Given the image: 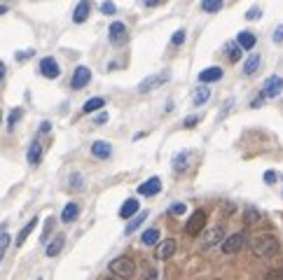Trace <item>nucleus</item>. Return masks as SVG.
Segmentation results:
<instances>
[{
    "mask_svg": "<svg viewBox=\"0 0 283 280\" xmlns=\"http://www.w3.org/2000/svg\"><path fill=\"white\" fill-rule=\"evenodd\" d=\"M251 250L255 257L260 259H267V257H274V254L279 252V240L269 236V234H260L255 238L251 240Z\"/></svg>",
    "mask_w": 283,
    "mask_h": 280,
    "instance_id": "f257e3e1",
    "label": "nucleus"
},
{
    "mask_svg": "<svg viewBox=\"0 0 283 280\" xmlns=\"http://www.w3.org/2000/svg\"><path fill=\"white\" fill-rule=\"evenodd\" d=\"M108 268L117 280H131L136 276V264H134V259H129V257H117V259H112Z\"/></svg>",
    "mask_w": 283,
    "mask_h": 280,
    "instance_id": "f03ea898",
    "label": "nucleus"
},
{
    "mask_svg": "<svg viewBox=\"0 0 283 280\" xmlns=\"http://www.w3.org/2000/svg\"><path fill=\"white\" fill-rule=\"evenodd\" d=\"M169 80H171V73H169V70H159V73L150 75V77H145V80L138 84V93H148V91H152V89L166 84Z\"/></svg>",
    "mask_w": 283,
    "mask_h": 280,
    "instance_id": "7ed1b4c3",
    "label": "nucleus"
},
{
    "mask_svg": "<svg viewBox=\"0 0 283 280\" xmlns=\"http://www.w3.org/2000/svg\"><path fill=\"white\" fill-rule=\"evenodd\" d=\"M204 227H206V210H194L192 217L188 220V224H185V231L189 236H199Z\"/></svg>",
    "mask_w": 283,
    "mask_h": 280,
    "instance_id": "20e7f679",
    "label": "nucleus"
},
{
    "mask_svg": "<svg viewBox=\"0 0 283 280\" xmlns=\"http://www.w3.org/2000/svg\"><path fill=\"white\" fill-rule=\"evenodd\" d=\"M283 91V80L279 75H271L265 80V87H262V98H276V96H281Z\"/></svg>",
    "mask_w": 283,
    "mask_h": 280,
    "instance_id": "39448f33",
    "label": "nucleus"
},
{
    "mask_svg": "<svg viewBox=\"0 0 283 280\" xmlns=\"http://www.w3.org/2000/svg\"><path fill=\"white\" fill-rule=\"evenodd\" d=\"M246 245V236L243 234H232L227 238L222 240V252L225 254H236L239 250H243Z\"/></svg>",
    "mask_w": 283,
    "mask_h": 280,
    "instance_id": "423d86ee",
    "label": "nucleus"
},
{
    "mask_svg": "<svg viewBox=\"0 0 283 280\" xmlns=\"http://www.w3.org/2000/svg\"><path fill=\"white\" fill-rule=\"evenodd\" d=\"M225 240V229L222 227H213L211 231H206L202 238V248L204 250H208V248H213V245H218V243H222Z\"/></svg>",
    "mask_w": 283,
    "mask_h": 280,
    "instance_id": "0eeeda50",
    "label": "nucleus"
},
{
    "mask_svg": "<svg viewBox=\"0 0 283 280\" xmlns=\"http://www.w3.org/2000/svg\"><path fill=\"white\" fill-rule=\"evenodd\" d=\"M59 73H61V68L56 63L52 56H45L40 61V75L42 77H47V80H56L59 77Z\"/></svg>",
    "mask_w": 283,
    "mask_h": 280,
    "instance_id": "6e6552de",
    "label": "nucleus"
},
{
    "mask_svg": "<svg viewBox=\"0 0 283 280\" xmlns=\"http://www.w3.org/2000/svg\"><path fill=\"white\" fill-rule=\"evenodd\" d=\"M92 80V70L87 66H78L75 68V73H73V80H70V87L73 89H82V87H87Z\"/></svg>",
    "mask_w": 283,
    "mask_h": 280,
    "instance_id": "1a4fd4ad",
    "label": "nucleus"
},
{
    "mask_svg": "<svg viewBox=\"0 0 283 280\" xmlns=\"http://www.w3.org/2000/svg\"><path fill=\"white\" fill-rule=\"evenodd\" d=\"M175 250H178V243L173 238H166V240H159L157 243V250H155V257L157 259H169V257H173Z\"/></svg>",
    "mask_w": 283,
    "mask_h": 280,
    "instance_id": "9d476101",
    "label": "nucleus"
},
{
    "mask_svg": "<svg viewBox=\"0 0 283 280\" xmlns=\"http://www.w3.org/2000/svg\"><path fill=\"white\" fill-rule=\"evenodd\" d=\"M108 30H110V42H112V44H124V42L129 40L126 26H124L122 21H112Z\"/></svg>",
    "mask_w": 283,
    "mask_h": 280,
    "instance_id": "9b49d317",
    "label": "nucleus"
},
{
    "mask_svg": "<svg viewBox=\"0 0 283 280\" xmlns=\"http://www.w3.org/2000/svg\"><path fill=\"white\" fill-rule=\"evenodd\" d=\"M159 192H162V180H159V177H150L143 185H138V194H141V196H155V194H159Z\"/></svg>",
    "mask_w": 283,
    "mask_h": 280,
    "instance_id": "f8f14e48",
    "label": "nucleus"
},
{
    "mask_svg": "<svg viewBox=\"0 0 283 280\" xmlns=\"http://www.w3.org/2000/svg\"><path fill=\"white\" fill-rule=\"evenodd\" d=\"M138 208H141L138 199H126L124 203H122V208H120V217L122 220H131L134 215H138Z\"/></svg>",
    "mask_w": 283,
    "mask_h": 280,
    "instance_id": "ddd939ff",
    "label": "nucleus"
},
{
    "mask_svg": "<svg viewBox=\"0 0 283 280\" xmlns=\"http://www.w3.org/2000/svg\"><path fill=\"white\" fill-rule=\"evenodd\" d=\"M189 159H192V152H189V149L178 152V154L173 157V173H183V171L189 166Z\"/></svg>",
    "mask_w": 283,
    "mask_h": 280,
    "instance_id": "4468645a",
    "label": "nucleus"
},
{
    "mask_svg": "<svg viewBox=\"0 0 283 280\" xmlns=\"http://www.w3.org/2000/svg\"><path fill=\"white\" fill-rule=\"evenodd\" d=\"M89 10H92L89 0H80L78 7H75V12H73V21H75V24H84V21L89 19Z\"/></svg>",
    "mask_w": 283,
    "mask_h": 280,
    "instance_id": "2eb2a0df",
    "label": "nucleus"
},
{
    "mask_svg": "<svg viewBox=\"0 0 283 280\" xmlns=\"http://www.w3.org/2000/svg\"><path fill=\"white\" fill-rule=\"evenodd\" d=\"M92 154H94L96 159H110L112 147H110V143H106V140H96L94 145H92Z\"/></svg>",
    "mask_w": 283,
    "mask_h": 280,
    "instance_id": "dca6fc26",
    "label": "nucleus"
},
{
    "mask_svg": "<svg viewBox=\"0 0 283 280\" xmlns=\"http://www.w3.org/2000/svg\"><path fill=\"white\" fill-rule=\"evenodd\" d=\"M218 80H222V68L220 66H213V68H206V70H202L199 73V82H218Z\"/></svg>",
    "mask_w": 283,
    "mask_h": 280,
    "instance_id": "f3484780",
    "label": "nucleus"
},
{
    "mask_svg": "<svg viewBox=\"0 0 283 280\" xmlns=\"http://www.w3.org/2000/svg\"><path fill=\"white\" fill-rule=\"evenodd\" d=\"M255 42H257L255 33H251V30H241V33H239V40H236V44H239L241 49H246V52H251V49L255 47Z\"/></svg>",
    "mask_w": 283,
    "mask_h": 280,
    "instance_id": "a211bd4d",
    "label": "nucleus"
},
{
    "mask_svg": "<svg viewBox=\"0 0 283 280\" xmlns=\"http://www.w3.org/2000/svg\"><path fill=\"white\" fill-rule=\"evenodd\" d=\"M78 215H80V206L70 201V203H66V208H63V213H61V220H63L66 224H70V222L78 220Z\"/></svg>",
    "mask_w": 283,
    "mask_h": 280,
    "instance_id": "6ab92c4d",
    "label": "nucleus"
},
{
    "mask_svg": "<svg viewBox=\"0 0 283 280\" xmlns=\"http://www.w3.org/2000/svg\"><path fill=\"white\" fill-rule=\"evenodd\" d=\"M101 107H106V101H103L101 96H94V98H89V101L82 105V112H84V115H92V112H98Z\"/></svg>",
    "mask_w": 283,
    "mask_h": 280,
    "instance_id": "aec40b11",
    "label": "nucleus"
},
{
    "mask_svg": "<svg viewBox=\"0 0 283 280\" xmlns=\"http://www.w3.org/2000/svg\"><path fill=\"white\" fill-rule=\"evenodd\" d=\"M28 163L31 166H38L40 163V159H42V145L35 140V143H31V147H28Z\"/></svg>",
    "mask_w": 283,
    "mask_h": 280,
    "instance_id": "412c9836",
    "label": "nucleus"
},
{
    "mask_svg": "<svg viewBox=\"0 0 283 280\" xmlns=\"http://www.w3.org/2000/svg\"><path fill=\"white\" fill-rule=\"evenodd\" d=\"M141 240H143V245H157V243H159V229L157 227L145 229L143 236H141Z\"/></svg>",
    "mask_w": 283,
    "mask_h": 280,
    "instance_id": "4be33fe9",
    "label": "nucleus"
},
{
    "mask_svg": "<svg viewBox=\"0 0 283 280\" xmlns=\"http://www.w3.org/2000/svg\"><path fill=\"white\" fill-rule=\"evenodd\" d=\"M63 243H66V238H63V236H56L52 243H47V250H45V252H47V257H56V254L63 250Z\"/></svg>",
    "mask_w": 283,
    "mask_h": 280,
    "instance_id": "5701e85b",
    "label": "nucleus"
},
{
    "mask_svg": "<svg viewBox=\"0 0 283 280\" xmlns=\"http://www.w3.org/2000/svg\"><path fill=\"white\" fill-rule=\"evenodd\" d=\"M257 68H260V56H257V54H251V56L246 59V63H243V73H246V75H255Z\"/></svg>",
    "mask_w": 283,
    "mask_h": 280,
    "instance_id": "b1692460",
    "label": "nucleus"
},
{
    "mask_svg": "<svg viewBox=\"0 0 283 280\" xmlns=\"http://www.w3.org/2000/svg\"><path fill=\"white\" fill-rule=\"evenodd\" d=\"M208 96H211V89H208V87H197V89H194V96H192V103H194V105H204V103L208 101Z\"/></svg>",
    "mask_w": 283,
    "mask_h": 280,
    "instance_id": "393cba45",
    "label": "nucleus"
},
{
    "mask_svg": "<svg viewBox=\"0 0 283 280\" xmlns=\"http://www.w3.org/2000/svg\"><path fill=\"white\" fill-rule=\"evenodd\" d=\"M145 220H148V213H138V215H134V217H131V222H129V224H126V229H124V234H126V236H129V234H134L136 229L141 227V224H143Z\"/></svg>",
    "mask_w": 283,
    "mask_h": 280,
    "instance_id": "a878e982",
    "label": "nucleus"
},
{
    "mask_svg": "<svg viewBox=\"0 0 283 280\" xmlns=\"http://www.w3.org/2000/svg\"><path fill=\"white\" fill-rule=\"evenodd\" d=\"M35 224H38V217H33V220H28V224L21 231H19V236H16V245H24V240L31 236V231L35 229Z\"/></svg>",
    "mask_w": 283,
    "mask_h": 280,
    "instance_id": "bb28decb",
    "label": "nucleus"
},
{
    "mask_svg": "<svg viewBox=\"0 0 283 280\" xmlns=\"http://www.w3.org/2000/svg\"><path fill=\"white\" fill-rule=\"evenodd\" d=\"M202 10L208 14H216L222 10V0H202Z\"/></svg>",
    "mask_w": 283,
    "mask_h": 280,
    "instance_id": "cd10ccee",
    "label": "nucleus"
},
{
    "mask_svg": "<svg viewBox=\"0 0 283 280\" xmlns=\"http://www.w3.org/2000/svg\"><path fill=\"white\" fill-rule=\"evenodd\" d=\"M241 47H239V44H236V42H234V44H232V47H229V52H227V59L229 61H232V63H236V61H239V59H241Z\"/></svg>",
    "mask_w": 283,
    "mask_h": 280,
    "instance_id": "c85d7f7f",
    "label": "nucleus"
},
{
    "mask_svg": "<svg viewBox=\"0 0 283 280\" xmlns=\"http://www.w3.org/2000/svg\"><path fill=\"white\" fill-rule=\"evenodd\" d=\"M21 115H24V112H21L19 107H14L12 112H10V117H7V129H10V131L14 129V124H16L19 119H21Z\"/></svg>",
    "mask_w": 283,
    "mask_h": 280,
    "instance_id": "c756f323",
    "label": "nucleus"
},
{
    "mask_svg": "<svg viewBox=\"0 0 283 280\" xmlns=\"http://www.w3.org/2000/svg\"><path fill=\"white\" fill-rule=\"evenodd\" d=\"M82 187H84V177L80 173L70 175V189H82Z\"/></svg>",
    "mask_w": 283,
    "mask_h": 280,
    "instance_id": "7c9ffc66",
    "label": "nucleus"
},
{
    "mask_svg": "<svg viewBox=\"0 0 283 280\" xmlns=\"http://www.w3.org/2000/svg\"><path fill=\"white\" fill-rule=\"evenodd\" d=\"M7 248H10V236L7 234H0V262H2V257L7 252Z\"/></svg>",
    "mask_w": 283,
    "mask_h": 280,
    "instance_id": "2f4dec72",
    "label": "nucleus"
},
{
    "mask_svg": "<svg viewBox=\"0 0 283 280\" xmlns=\"http://www.w3.org/2000/svg\"><path fill=\"white\" fill-rule=\"evenodd\" d=\"M143 271H145V278H143V280H159V273H157V268H155V266L145 264V266H143Z\"/></svg>",
    "mask_w": 283,
    "mask_h": 280,
    "instance_id": "473e14b6",
    "label": "nucleus"
},
{
    "mask_svg": "<svg viewBox=\"0 0 283 280\" xmlns=\"http://www.w3.org/2000/svg\"><path fill=\"white\" fill-rule=\"evenodd\" d=\"M185 42V30L180 28V30H175L173 35H171V44H175V47H180Z\"/></svg>",
    "mask_w": 283,
    "mask_h": 280,
    "instance_id": "72a5a7b5",
    "label": "nucleus"
},
{
    "mask_svg": "<svg viewBox=\"0 0 283 280\" xmlns=\"http://www.w3.org/2000/svg\"><path fill=\"white\" fill-rule=\"evenodd\" d=\"M265 280H283V268H271L265 276Z\"/></svg>",
    "mask_w": 283,
    "mask_h": 280,
    "instance_id": "f704fd0d",
    "label": "nucleus"
},
{
    "mask_svg": "<svg viewBox=\"0 0 283 280\" xmlns=\"http://www.w3.org/2000/svg\"><path fill=\"white\" fill-rule=\"evenodd\" d=\"M101 12L103 14H115V2H112V0H106V2H103V5H101Z\"/></svg>",
    "mask_w": 283,
    "mask_h": 280,
    "instance_id": "c9c22d12",
    "label": "nucleus"
},
{
    "mask_svg": "<svg viewBox=\"0 0 283 280\" xmlns=\"http://www.w3.org/2000/svg\"><path fill=\"white\" fill-rule=\"evenodd\" d=\"M169 213L171 215H183L185 213V203H173V206L169 208Z\"/></svg>",
    "mask_w": 283,
    "mask_h": 280,
    "instance_id": "e433bc0d",
    "label": "nucleus"
},
{
    "mask_svg": "<svg viewBox=\"0 0 283 280\" xmlns=\"http://www.w3.org/2000/svg\"><path fill=\"white\" fill-rule=\"evenodd\" d=\"M52 227H54V220H52V217H49V220H47V222H45V231H42V243H45V240H47V236H49V231H52Z\"/></svg>",
    "mask_w": 283,
    "mask_h": 280,
    "instance_id": "4c0bfd02",
    "label": "nucleus"
},
{
    "mask_svg": "<svg viewBox=\"0 0 283 280\" xmlns=\"http://www.w3.org/2000/svg\"><path fill=\"white\" fill-rule=\"evenodd\" d=\"M246 19H248V21H251V19H253V21L260 19V7H251V10L246 12Z\"/></svg>",
    "mask_w": 283,
    "mask_h": 280,
    "instance_id": "58836bf2",
    "label": "nucleus"
},
{
    "mask_svg": "<svg viewBox=\"0 0 283 280\" xmlns=\"http://www.w3.org/2000/svg\"><path fill=\"white\" fill-rule=\"evenodd\" d=\"M194 124H199V117H197V115H192V117H188V119L183 121V126H185V129H192Z\"/></svg>",
    "mask_w": 283,
    "mask_h": 280,
    "instance_id": "ea45409f",
    "label": "nucleus"
},
{
    "mask_svg": "<svg viewBox=\"0 0 283 280\" xmlns=\"http://www.w3.org/2000/svg\"><path fill=\"white\" fill-rule=\"evenodd\" d=\"M265 182H267V185H274V182H276V173H274V171H267V173H265Z\"/></svg>",
    "mask_w": 283,
    "mask_h": 280,
    "instance_id": "a19ab883",
    "label": "nucleus"
},
{
    "mask_svg": "<svg viewBox=\"0 0 283 280\" xmlns=\"http://www.w3.org/2000/svg\"><path fill=\"white\" fill-rule=\"evenodd\" d=\"M274 42H283V26H276V30H274Z\"/></svg>",
    "mask_w": 283,
    "mask_h": 280,
    "instance_id": "79ce46f5",
    "label": "nucleus"
},
{
    "mask_svg": "<svg viewBox=\"0 0 283 280\" xmlns=\"http://www.w3.org/2000/svg\"><path fill=\"white\" fill-rule=\"evenodd\" d=\"M246 220H248V222H257V213L253 210V208H248V210H246Z\"/></svg>",
    "mask_w": 283,
    "mask_h": 280,
    "instance_id": "37998d69",
    "label": "nucleus"
},
{
    "mask_svg": "<svg viewBox=\"0 0 283 280\" xmlns=\"http://www.w3.org/2000/svg\"><path fill=\"white\" fill-rule=\"evenodd\" d=\"M31 56H33V49H26V52H19V54H16V59H19V61H24V59H31Z\"/></svg>",
    "mask_w": 283,
    "mask_h": 280,
    "instance_id": "c03bdc74",
    "label": "nucleus"
},
{
    "mask_svg": "<svg viewBox=\"0 0 283 280\" xmlns=\"http://www.w3.org/2000/svg\"><path fill=\"white\" fill-rule=\"evenodd\" d=\"M96 124H106L108 121V112H101V115H96Z\"/></svg>",
    "mask_w": 283,
    "mask_h": 280,
    "instance_id": "a18cd8bd",
    "label": "nucleus"
},
{
    "mask_svg": "<svg viewBox=\"0 0 283 280\" xmlns=\"http://www.w3.org/2000/svg\"><path fill=\"white\" fill-rule=\"evenodd\" d=\"M49 129H52V124H49V121H42V124H40V131H42V133H47Z\"/></svg>",
    "mask_w": 283,
    "mask_h": 280,
    "instance_id": "49530a36",
    "label": "nucleus"
},
{
    "mask_svg": "<svg viewBox=\"0 0 283 280\" xmlns=\"http://www.w3.org/2000/svg\"><path fill=\"white\" fill-rule=\"evenodd\" d=\"M2 77H5V63L0 61V82H2Z\"/></svg>",
    "mask_w": 283,
    "mask_h": 280,
    "instance_id": "de8ad7c7",
    "label": "nucleus"
},
{
    "mask_svg": "<svg viewBox=\"0 0 283 280\" xmlns=\"http://www.w3.org/2000/svg\"><path fill=\"white\" fill-rule=\"evenodd\" d=\"M7 12V7H5V5H0V14H5Z\"/></svg>",
    "mask_w": 283,
    "mask_h": 280,
    "instance_id": "09e8293b",
    "label": "nucleus"
},
{
    "mask_svg": "<svg viewBox=\"0 0 283 280\" xmlns=\"http://www.w3.org/2000/svg\"><path fill=\"white\" fill-rule=\"evenodd\" d=\"M143 2H145V5H155L157 0H143Z\"/></svg>",
    "mask_w": 283,
    "mask_h": 280,
    "instance_id": "8fccbe9b",
    "label": "nucleus"
},
{
    "mask_svg": "<svg viewBox=\"0 0 283 280\" xmlns=\"http://www.w3.org/2000/svg\"><path fill=\"white\" fill-rule=\"evenodd\" d=\"M106 280H112V278H106Z\"/></svg>",
    "mask_w": 283,
    "mask_h": 280,
    "instance_id": "3c124183",
    "label": "nucleus"
}]
</instances>
